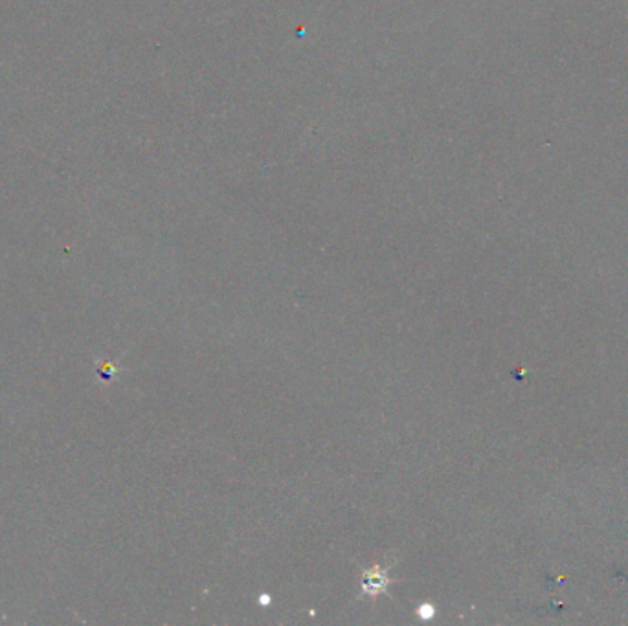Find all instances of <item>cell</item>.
Returning a JSON list of instances; mask_svg holds the SVG:
<instances>
[{
  "label": "cell",
  "instance_id": "6da1fadb",
  "mask_svg": "<svg viewBox=\"0 0 628 626\" xmlns=\"http://www.w3.org/2000/svg\"><path fill=\"white\" fill-rule=\"evenodd\" d=\"M386 582L388 579L384 573L379 571V569H373V571H369L368 575H364V584H362L364 591L368 595H377L379 591L384 590Z\"/></svg>",
  "mask_w": 628,
  "mask_h": 626
}]
</instances>
